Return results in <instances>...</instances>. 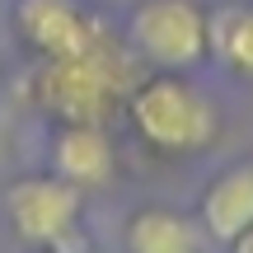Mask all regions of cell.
I'll return each mask as SVG.
<instances>
[{
  "label": "cell",
  "instance_id": "cell-5",
  "mask_svg": "<svg viewBox=\"0 0 253 253\" xmlns=\"http://www.w3.org/2000/svg\"><path fill=\"white\" fill-rule=\"evenodd\" d=\"M19 28L42 61L80 56L103 38L99 19L84 14L75 0H19Z\"/></svg>",
  "mask_w": 253,
  "mask_h": 253
},
{
  "label": "cell",
  "instance_id": "cell-3",
  "mask_svg": "<svg viewBox=\"0 0 253 253\" xmlns=\"http://www.w3.org/2000/svg\"><path fill=\"white\" fill-rule=\"evenodd\" d=\"M131 47L160 71H192L211 56V19L192 0H145L131 14Z\"/></svg>",
  "mask_w": 253,
  "mask_h": 253
},
{
  "label": "cell",
  "instance_id": "cell-6",
  "mask_svg": "<svg viewBox=\"0 0 253 253\" xmlns=\"http://www.w3.org/2000/svg\"><path fill=\"white\" fill-rule=\"evenodd\" d=\"M52 164H56V178L89 192V188H103L113 178L118 155H113V141L103 131V122H66V131L56 136Z\"/></svg>",
  "mask_w": 253,
  "mask_h": 253
},
{
  "label": "cell",
  "instance_id": "cell-9",
  "mask_svg": "<svg viewBox=\"0 0 253 253\" xmlns=\"http://www.w3.org/2000/svg\"><path fill=\"white\" fill-rule=\"evenodd\" d=\"M211 56L235 75L253 80V5H230L211 14Z\"/></svg>",
  "mask_w": 253,
  "mask_h": 253
},
{
  "label": "cell",
  "instance_id": "cell-4",
  "mask_svg": "<svg viewBox=\"0 0 253 253\" xmlns=\"http://www.w3.org/2000/svg\"><path fill=\"white\" fill-rule=\"evenodd\" d=\"M5 211L24 244L71 253V235L80 220V188H71L66 178H19L5 197Z\"/></svg>",
  "mask_w": 253,
  "mask_h": 253
},
{
  "label": "cell",
  "instance_id": "cell-2",
  "mask_svg": "<svg viewBox=\"0 0 253 253\" xmlns=\"http://www.w3.org/2000/svg\"><path fill=\"white\" fill-rule=\"evenodd\" d=\"M126 113H131V126L141 131V141L160 155H197L220 131L216 103L173 71L136 84L126 94Z\"/></svg>",
  "mask_w": 253,
  "mask_h": 253
},
{
  "label": "cell",
  "instance_id": "cell-10",
  "mask_svg": "<svg viewBox=\"0 0 253 253\" xmlns=\"http://www.w3.org/2000/svg\"><path fill=\"white\" fill-rule=\"evenodd\" d=\"M230 249H235V253H253V225H249V230H244V235H239Z\"/></svg>",
  "mask_w": 253,
  "mask_h": 253
},
{
  "label": "cell",
  "instance_id": "cell-1",
  "mask_svg": "<svg viewBox=\"0 0 253 253\" xmlns=\"http://www.w3.org/2000/svg\"><path fill=\"white\" fill-rule=\"evenodd\" d=\"M136 89L131 61L108 33L80 56H61V61H42L33 80V99L61 122H103L113 103Z\"/></svg>",
  "mask_w": 253,
  "mask_h": 253
},
{
  "label": "cell",
  "instance_id": "cell-8",
  "mask_svg": "<svg viewBox=\"0 0 253 253\" xmlns=\"http://www.w3.org/2000/svg\"><path fill=\"white\" fill-rule=\"evenodd\" d=\"M126 253H202V230L169 207H141L126 220Z\"/></svg>",
  "mask_w": 253,
  "mask_h": 253
},
{
  "label": "cell",
  "instance_id": "cell-7",
  "mask_svg": "<svg viewBox=\"0 0 253 253\" xmlns=\"http://www.w3.org/2000/svg\"><path fill=\"white\" fill-rule=\"evenodd\" d=\"M202 225L211 239L220 244H235L239 235L253 225V160L225 169L202 197Z\"/></svg>",
  "mask_w": 253,
  "mask_h": 253
}]
</instances>
